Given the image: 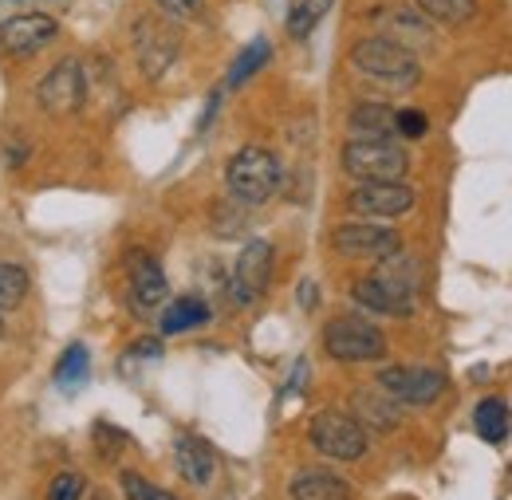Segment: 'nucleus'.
Here are the masks:
<instances>
[{"label": "nucleus", "instance_id": "obj_11", "mask_svg": "<svg viewBox=\"0 0 512 500\" xmlns=\"http://www.w3.org/2000/svg\"><path fill=\"white\" fill-rule=\"evenodd\" d=\"M347 205L359 217H402L414 205V189L406 182H363L347 197Z\"/></svg>", "mask_w": 512, "mask_h": 500}, {"label": "nucleus", "instance_id": "obj_8", "mask_svg": "<svg viewBox=\"0 0 512 500\" xmlns=\"http://www.w3.org/2000/svg\"><path fill=\"white\" fill-rule=\"evenodd\" d=\"M379 386L398 402L430 406V402H438L446 394V375L434 371V367H386L379 375Z\"/></svg>", "mask_w": 512, "mask_h": 500}, {"label": "nucleus", "instance_id": "obj_22", "mask_svg": "<svg viewBox=\"0 0 512 500\" xmlns=\"http://www.w3.org/2000/svg\"><path fill=\"white\" fill-rule=\"evenodd\" d=\"M91 375V355H87V347L83 343H75V347H67L64 359L56 363V386L60 390H79L83 382Z\"/></svg>", "mask_w": 512, "mask_h": 500}, {"label": "nucleus", "instance_id": "obj_4", "mask_svg": "<svg viewBox=\"0 0 512 500\" xmlns=\"http://www.w3.org/2000/svg\"><path fill=\"white\" fill-rule=\"evenodd\" d=\"M323 347L331 359H343V363H371V359H383L386 355V335L371 323V319H359V315H339L323 327Z\"/></svg>", "mask_w": 512, "mask_h": 500}, {"label": "nucleus", "instance_id": "obj_20", "mask_svg": "<svg viewBox=\"0 0 512 500\" xmlns=\"http://www.w3.org/2000/svg\"><path fill=\"white\" fill-rule=\"evenodd\" d=\"M209 319V304L201 296H182L174 300L166 312H162V331L166 335H178V331H190V327H201Z\"/></svg>", "mask_w": 512, "mask_h": 500}, {"label": "nucleus", "instance_id": "obj_24", "mask_svg": "<svg viewBox=\"0 0 512 500\" xmlns=\"http://www.w3.org/2000/svg\"><path fill=\"white\" fill-rule=\"evenodd\" d=\"M430 20H442V24H465L473 16V0H414Z\"/></svg>", "mask_w": 512, "mask_h": 500}, {"label": "nucleus", "instance_id": "obj_29", "mask_svg": "<svg viewBox=\"0 0 512 500\" xmlns=\"http://www.w3.org/2000/svg\"><path fill=\"white\" fill-rule=\"evenodd\" d=\"M158 8H162L166 16L186 20V16H197V12H201V0H158Z\"/></svg>", "mask_w": 512, "mask_h": 500}, {"label": "nucleus", "instance_id": "obj_12", "mask_svg": "<svg viewBox=\"0 0 512 500\" xmlns=\"http://www.w3.org/2000/svg\"><path fill=\"white\" fill-rule=\"evenodd\" d=\"M351 296H355L359 308H367V312H375V315H394V319H402V315L414 312V292L402 288V284H394L383 272L359 280V284L351 288Z\"/></svg>", "mask_w": 512, "mask_h": 500}, {"label": "nucleus", "instance_id": "obj_15", "mask_svg": "<svg viewBox=\"0 0 512 500\" xmlns=\"http://www.w3.org/2000/svg\"><path fill=\"white\" fill-rule=\"evenodd\" d=\"M174 461H178V473H182L190 485H209L213 473H217L213 449L201 438H193V434H182V438L174 441Z\"/></svg>", "mask_w": 512, "mask_h": 500}, {"label": "nucleus", "instance_id": "obj_19", "mask_svg": "<svg viewBox=\"0 0 512 500\" xmlns=\"http://www.w3.org/2000/svg\"><path fill=\"white\" fill-rule=\"evenodd\" d=\"M473 426H477V434L489 441V445L509 441V434H512L509 406H505L501 398H485V402L477 406V414H473Z\"/></svg>", "mask_w": 512, "mask_h": 500}, {"label": "nucleus", "instance_id": "obj_6", "mask_svg": "<svg viewBox=\"0 0 512 500\" xmlns=\"http://www.w3.org/2000/svg\"><path fill=\"white\" fill-rule=\"evenodd\" d=\"M36 99H40V107H44L48 115H56V119L75 115V111L83 107V99H87V75H83V63L79 60L56 63V67L40 79Z\"/></svg>", "mask_w": 512, "mask_h": 500}, {"label": "nucleus", "instance_id": "obj_3", "mask_svg": "<svg viewBox=\"0 0 512 500\" xmlns=\"http://www.w3.org/2000/svg\"><path fill=\"white\" fill-rule=\"evenodd\" d=\"M351 63L355 71L379 79V83H394V87H410L418 79V60L406 44L390 40V36H371V40H359L351 48Z\"/></svg>", "mask_w": 512, "mask_h": 500}, {"label": "nucleus", "instance_id": "obj_7", "mask_svg": "<svg viewBox=\"0 0 512 500\" xmlns=\"http://www.w3.org/2000/svg\"><path fill=\"white\" fill-rule=\"evenodd\" d=\"M178 44H182L178 40V28L166 24V20H158V16H142L134 24V52H138V63H142V71L150 79H158L174 63Z\"/></svg>", "mask_w": 512, "mask_h": 500}, {"label": "nucleus", "instance_id": "obj_26", "mask_svg": "<svg viewBox=\"0 0 512 500\" xmlns=\"http://www.w3.org/2000/svg\"><path fill=\"white\" fill-rule=\"evenodd\" d=\"M123 493H127V500H178V497H170L166 489L142 481L138 473H123Z\"/></svg>", "mask_w": 512, "mask_h": 500}, {"label": "nucleus", "instance_id": "obj_18", "mask_svg": "<svg viewBox=\"0 0 512 500\" xmlns=\"http://www.w3.org/2000/svg\"><path fill=\"white\" fill-rule=\"evenodd\" d=\"M292 500H351V489L331 477V473H316V469H304L296 481H292Z\"/></svg>", "mask_w": 512, "mask_h": 500}, {"label": "nucleus", "instance_id": "obj_13", "mask_svg": "<svg viewBox=\"0 0 512 500\" xmlns=\"http://www.w3.org/2000/svg\"><path fill=\"white\" fill-rule=\"evenodd\" d=\"M335 252L343 256H367V260H386L394 252H402V237L394 229H379V225H343L331 237Z\"/></svg>", "mask_w": 512, "mask_h": 500}, {"label": "nucleus", "instance_id": "obj_2", "mask_svg": "<svg viewBox=\"0 0 512 500\" xmlns=\"http://www.w3.org/2000/svg\"><path fill=\"white\" fill-rule=\"evenodd\" d=\"M225 182L233 189L237 201L245 205H264L276 189H280V162L272 150L264 146H245L233 154L229 170H225Z\"/></svg>", "mask_w": 512, "mask_h": 500}, {"label": "nucleus", "instance_id": "obj_30", "mask_svg": "<svg viewBox=\"0 0 512 500\" xmlns=\"http://www.w3.org/2000/svg\"><path fill=\"white\" fill-rule=\"evenodd\" d=\"M300 304H304V308L316 304V284H312V280H304V288H300Z\"/></svg>", "mask_w": 512, "mask_h": 500}, {"label": "nucleus", "instance_id": "obj_17", "mask_svg": "<svg viewBox=\"0 0 512 500\" xmlns=\"http://www.w3.org/2000/svg\"><path fill=\"white\" fill-rule=\"evenodd\" d=\"M355 410L363 422H371L375 430H394L402 422V410H398V398H390L386 390H359L355 394Z\"/></svg>", "mask_w": 512, "mask_h": 500}, {"label": "nucleus", "instance_id": "obj_10", "mask_svg": "<svg viewBox=\"0 0 512 500\" xmlns=\"http://www.w3.org/2000/svg\"><path fill=\"white\" fill-rule=\"evenodd\" d=\"M56 36H60V24L44 12H24V16H12L8 24H0V44L8 56H36Z\"/></svg>", "mask_w": 512, "mask_h": 500}, {"label": "nucleus", "instance_id": "obj_28", "mask_svg": "<svg viewBox=\"0 0 512 500\" xmlns=\"http://www.w3.org/2000/svg\"><path fill=\"white\" fill-rule=\"evenodd\" d=\"M426 115L422 111H398V134L402 138H422L426 134Z\"/></svg>", "mask_w": 512, "mask_h": 500}, {"label": "nucleus", "instance_id": "obj_9", "mask_svg": "<svg viewBox=\"0 0 512 500\" xmlns=\"http://www.w3.org/2000/svg\"><path fill=\"white\" fill-rule=\"evenodd\" d=\"M272 280V245L268 241H249L237 264H233V300L237 304H256L268 292Z\"/></svg>", "mask_w": 512, "mask_h": 500}, {"label": "nucleus", "instance_id": "obj_21", "mask_svg": "<svg viewBox=\"0 0 512 500\" xmlns=\"http://www.w3.org/2000/svg\"><path fill=\"white\" fill-rule=\"evenodd\" d=\"M327 12H331V0H292V8H288V36L292 40H308Z\"/></svg>", "mask_w": 512, "mask_h": 500}, {"label": "nucleus", "instance_id": "obj_5", "mask_svg": "<svg viewBox=\"0 0 512 500\" xmlns=\"http://www.w3.org/2000/svg\"><path fill=\"white\" fill-rule=\"evenodd\" d=\"M308 438L323 457H335V461H359L367 453V430L355 418L339 414V410L316 414L312 426H308Z\"/></svg>", "mask_w": 512, "mask_h": 500}, {"label": "nucleus", "instance_id": "obj_1", "mask_svg": "<svg viewBox=\"0 0 512 500\" xmlns=\"http://www.w3.org/2000/svg\"><path fill=\"white\" fill-rule=\"evenodd\" d=\"M343 170L355 182H402L410 154L390 138H351L343 146Z\"/></svg>", "mask_w": 512, "mask_h": 500}, {"label": "nucleus", "instance_id": "obj_32", "mask_svg": "<svg viewBox=\"0 0 512 500\" xmlns=\"http://www.w3.org/2000/svg\"><path fill=\"white\" fill-rule=\"evenodd\" d=\"M0 335H4V319H0Z\"/></svg>", "mask_w": 512, "mask_h": 500}, {"label": "nucleus", "instance_id": "obj_14", "mask_svg": "<svg viewBox=\"0 0 512 500\" xmlns=\"http://www.w3.org/2000/svg\"><path fill=\"white\" fill-rule=\"evenodd\" d=\"M166 296H170V284H166V272L158 268V260L134 249V256H130V304L138 312H154Z\"/></svg>", "mask_w": 512, "mask_h": 500}, {"label": "nucleus", "instance_id": "obj_16", "mask_svg": "<svg viewBox=\"0 0 512 500\" xmlns=\"http://www.w3.org/2000/svg\"><path fill=\"white\" fill-rule=\"evenodd\" d=\"M347 126L355 138H390L398 134V111H390L386 103H359Z\"/></svg>", "mask_w": 512, "mask_h": 500}, {"label": "nucleus", "instance_id": "obj_23", "mask_svg": "<svg viewBox=\"0 0 512 500\" xmlns=\"http://www.w3.org/2000/svg\"><path fill=\"white\" fill-rule=\"evenodd\" d=\"M268 56H272V48H268V40H253L241 56H237V63H233V71H229V87H241L249 75H256L264 63H268Z\"/></svg>", "mask_w": 512, "mask_h": 500}, {"label": "nucleus", "instance_id": "obj_27", "mask_svg": "<svg viewBox=\"0 0 512 500\" xmlns=\"http://www.w3.org/2000/svg\"><path fill=\"white\" fill-rule=\"evenodd\" d=\"M83 497V477L79 473H60L48 489V500H79Z\"/></svg>", "mask_w": 512, "mask_h": 500}, {"label": "nucleus", "instance_id": "obj_31", "mask_svg": "<svg viewBox=\"0 0 512 500\" xmlns=\"http://www.w3.org/2000/svg\"><path fill=\"white\" fill-rule=\"evenodd\" d=\"M91 500H111V497H103V493H99V497H91Z\"/></svg>", "mask_w": 512, "mask_h": 500}, {"label": "nucleus", "instance_id": "obj_25", "mask_svg": "<svg viewBox=\"0 0 512 500\" xmlns=\"http://www.w3.org/2000/svg\"><path fill=\"white\" fill-rule=\"evenodd\" d=\"M28 272L20 264H0V308H16L28 296Z\"/></svg>", "mask_w": 512, "mask_h": 500}]
</instances>
